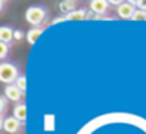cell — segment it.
Wrapping results in <instances>:
<instances>
[{
    "label": "cell",
    "mask_w": 146,
    "mask_h": 134,
    "mask_svg": "<svg viewBox=\"0 0 146 134\" xmlns=\"http://www.w3.org/2000/svg\"><path fill=\"white\" fill-rule=\"evenodd\" d=\"M24 36L27 38V35H25L24 32H21V30H16V33H14V41H21Z\"/></svg>",
    "instance_id": "15"
},
{
    "label": "cell",
    "mask_w": 146,
    "mask_h": 134,
    "mask_svg": "<svg viewBox=\"0 0 146 134\" xmlns=\"http://www.w3.org/2000/svg\"><path fill=\"white\" fill-rule=\"evenodd\" d=\"M22 76L21 74V68L16 62H2L0 63V80L5 84V85H13L16 84V80Z\"/></svg>",
    "instance_id": "2"
},
{
    "label": "cell",
    "mask_w": 146,
    "mask_h": 134,
    "mask_svg": "<svg viewBox=\"0 0 146 134\" xmlns=\"http://www.w3.org/2000/svg\"><path fill=\"white\" fill-rule=\"evenodd\" d=\"M49 17V10L46 5L41 3H33L29 5L25 10V21L32 27H42V24Z\"/></svg>",
    "instance_id": "1"
},
{
    "label": "cell",
    "mask_w": 146,
    "mask_h": 134,
    "mask_svg": "<svg viewBox=\"0 0 146 134\" xmlns=\"http://www.w3.org/2000/svg\"><path fill=\"white\" fill-rule=\"evenodd\" d=\"M44 33V27H32V29L27 32V43L29 44H35L36 40Z\"/></svg>",
    "instance_id": "10"
},
{
    "label": "cell",
    "mask_w": 146,
    "mask_h": 134,
    "mask_svg": "<svg viewBox=\"0 0 146 134\" xmlns=\"http://www.w3.org/2000/svg\"><path fill=\"white\" fill-rule=\"evenodd\" d=\"M135 10H137V8L132 5V2H123L121 5H118L116 14H118V17H119V19H129V21H132Z\"/></svg>",
    "instance_id": "5"
},
{
    "label": "cell",
    "mask_w": 146,
    "mask_h": 134,
    "mask_svg": "<svg viewBox=\"0 0 146 134\" xmlns=\"http://www.w3.org/2000/svg\"><path fill=\"white\" fill-rule=\"evenodd\" d=\"M14 85H16L17 88L21 90V92L25 93V92H27V76H24V74H22V76H21L19 79L16 80V84H14Z\"/></svg>",
    "instance_id": "14"
},
{
    "label": "cell",
    "mask_w": 146,
    "mask_h": 134,
    "mask_svg": "<svg viewBox=\"0 0 146 134\" xmlns=\"http://www.w3.org/2000/svg\"><path fill=\"white\" fill-rule=\"evenodd\" d=\"M8 107H10V99L2 93V96H0V117H2V118L7 117Z\"/></svg>",
    "instance_id": "12"
},
{
    "label": "cell",
    "mask_w": 146,
    "mask_h": 134,
    "mask_svg": "<svg viewBox=\"0 0 146 134\" xmlns=\"http://www.w3.org/2000/svg\"><path fill=\"white\" fill-rule=\"evenodd\" d=\"M8 52H10V44L0 41V60H2V62H7Z\"/></svg>",
    "instance_id": "13"
},
{
    "label": "cell",
    "mask_w": 146,
    "mask_h": 134,
    "mask_svg": "<svg viewBox=\"0 0 146 134\" xmlns=\"http://www.w3.org/2000/svg\"><path fill=\"white\" fill-rule=\"evenodd\" d=\"M77 5L79 3L74 2V0H64V2H60V3H58V10L61 11L63 16H69L71 13H74L76 10H79Z\"/></svg>",
    "instance_id": "8"
},
{
    "label": "cell",
    "mask_w": 146,
    "mask_h": 134,
    "mask_svg": "<svg viewBox=\"0 0 146 134\" xmlns=\"http://www.w3.org/2000/svg\"><path fill=\"white\" fill-rule=\"evenodd\" d=\"M88 10L86 8H79V10H76L74 13H71L69 16H68V21H83V19H88Z\"/></svg>",
    "instance_id": "11"
},
{
    "label": "cell",
    "mask_w": 146,
    "mask_h": 134,
    "mask_svg": "<svg viewBox=\"0 0 146 134\" xmlns=\"http://www.w3.org/2000/svg\"><path fill=\"white\" fill-rule=\"evenodd\" d=\"M14 33H16V29H14V27L8 25V24L0 25V41L11 46V43L14 41Z\"/></svg>",
    "instance_id": "7"
},
{
    "label": "cell",
    "mask_w": 146,
    "mask_h": 134,
    "mask_svg": "<svg viewBox=\"0 0 146 134\" xmlns=\"http://www.w3.org/2000/svg\"><path fill=\"white\" fill-rule=\"evenodd\" d=\"M13 117H16L17 120H21L22 123L27 121V104L25 103H17L13 107Z\"/></svg>",
    "instance_id": "9"
},
{
    "label": "cell",
    "mask_w": 146,
    "mask_h": 134,
    "mask_svg": "<svg viewBox=\"0 0 146 134\" xmlns=\"http://www.w3.org/2000/svg\"><path fill=\"white\" fill-rule=\"evenodd\" d=\"M90 11L91 13H94L96 16H105L107 14V11L110 10V2H107V0H93V2H90Z\"/></svg>",
    "instance_id": "4"
},
{
    "label": "cell",
    "mask_w": 146,
    "mask_h": 134,
    "mask_svg": "<svg viewBox=\"0 0 146 134\" xmlns=\"http://www.w3.org/2000/svg\"><path fill=\"white\" fill-rule=\"evenodd\" d=\"M25 123H22L21 120H17L16 117H5V118H2V128H3V131L5 133H8V134H17V133H21V129H22V126Z\"/></svg>",
    "instance_id": "3"
},
{
    "label": "cell",
    "mask_w": 146,
    "mask_h": 134,
    "mask_svg": "<svg viewBox=\"0 0 146 134\" xmlns=\"http://www.w3.org/2000/svg\"><path fill=\"white\" fill-rule=\"evenodd\" d=\"M61 21H68V16H57V17H54V19L50 21V24H58V22H61Z\"/></svg>",
    "instance_id": "16"
},
{
    "label": "cell",
    "mask_w": 146,
    "mask_h": 134,
    "mask_svg": "<svg viewBox=\"0 0 146 134\" xmlns=\"http://www.w3.org/2000/svg\"><path fill=\"white\" fill-rule=\"evenodd\" d=\"M3 95L7 96L8 99H10V103H16V104H17V103H22L24 95H25V93L21 92V90L13 84V85H5Z\"/></svg>",
    "instance_id": "6"
}]
</instances>
